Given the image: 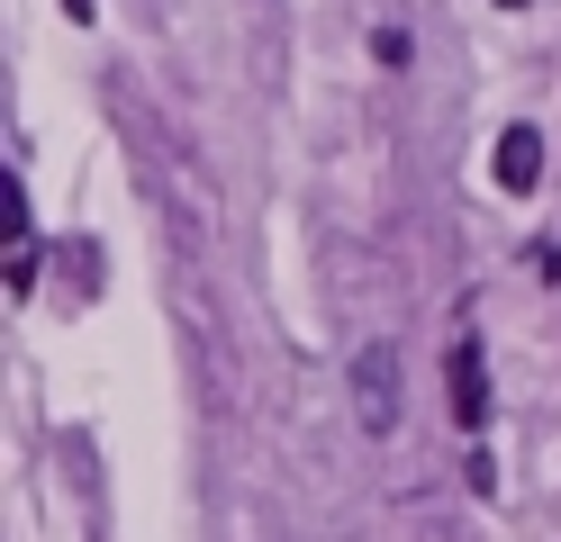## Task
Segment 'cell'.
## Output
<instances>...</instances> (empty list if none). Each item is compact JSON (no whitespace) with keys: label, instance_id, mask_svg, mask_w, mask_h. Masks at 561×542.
I'll use <instances>...</instances> for the list:
<instances>
[{"label":"cell","instance_id":"3","mask_svg":"<svg viewBox=\"0 0 561 542\" xmlns=\"http://www.w3.org/2000/svg\"><path fill=\"white\" fill-rule=\"evenodd\" d=\"M489 181H499L507 199H525V191H543V127H507L499 145H489Z\"/></svg>","mask_w":561,"mask_h":542},{"label":"cell","instance_id":"2","mask_svg":"<svg viewBox=\"0 0 561 542\" xmlns=\"http://www.w3.org/2000/svg\"><path fill=\"white\" fill-rule=\"evenodd\" d=\"M354 407H363V434L399 425V344H363L354 353Z\"/></svg>","mask_w":561,"mask_h":542},{"label":"cell","instance_id":"6","mask_svg":"<svg viewBox=\"0 0 561 542\" xmlns=\"http://www.w3.org/2000/svg\"><path fill=\"white\" fill-rule=\"evenodd\" d=\"M462 470H471V497H499V461H489V452H471Z\"/></svg>","mask_w":561,"mask_h":542},{"label":"cell","instance_id":"5","mask_svg":"<svg viewBox=\"0 0 561 542\" xmlns=\"http://www.w3.org/2000/svg\"><path fill=\"white\" fill-rule=\"evenodd\" d=\"M371 55H380V64L399 72V64H408V27H380V36H371Z\"/></svg>","mask_w":561,"mask_h":542},{"label":"cell","instance_id":"1","mask_svg":"<svg viewBox=\"0 0 561 542\" xmlns=\"http://www.w3.org/2000/svg\"><path fill=\"white\" fill-rule=\"evenodd\" d=\"M444 389H453V425H462V434H480L489 416H499V397H489V344H480V335H453Z\"/></svg>","mask_w":561,"mask_h":542},{"label":"cell","instance_id":"8","mask_svg":"<svg viewBox=\"0 0 561 542\" xmlns=\"http://www.w3.org/2000/svg\"><path fill=\"white\" fill-rule=\"evenodd\" d=\"M499 10H525V0H499Z\"/></svg>","mask_w":561,"mask_h":542},{"label":"cell","instance_id":"7","mask_svg":"<svg viewBox=\"0 0 561 542\" xmlns=\"http://www.w3.org/2000/svg\"><path fill=\"white\" fill-rule=\"evenodd\" d=\"M91 10H100V0H64V19H91Z\"/></svg>","mask_w":561,"mask_h":542},{"label":"cell","instance_id":"4","mask_svg":"<svg viewBox=\"0 0 561 542\" xmlns=\"http://www.w3.org/2000/svg\"><path fill=\"white\" fill-rule=\"evenodd\" d=\"M37 217H27V191H19V181H10V289H19V299H27V289H37Z\"/></svg>","mask_w":561,"mask_h":542}]
</instances>
